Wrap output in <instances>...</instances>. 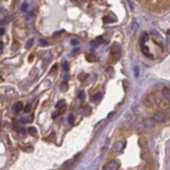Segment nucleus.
<instances>
[{
	"label": "nucleus",
	"instance_id": "nucleus-1",
	"mask_svg": "<svg viewBox=\"0 0 170 170\" xmlns=\"http://www.w3.org/2000/svg\"><path fill=\"white\" fill-rule=\"evenodd\" d=\"M111 52H112L113 56L116 59V60H119L120 56H121V47L118 43H114L111 48Z\"/></svg>",
	"mask_w": 170,
	"mask_h": 170
},
{
	"label": "nucleus",
	"instance_id": "nucleus-2",
	"mask_svg": "<svg viewBox=\"0 0 170 170\" xmlns=\"http://www.w3.org/2000/svg\"><path fill=\"white\" fill-rule=\"evenodd\" d=\"M153 120L156 121V122H159V123H163L166 121V114L164 112H156L154 113V115H153Z\"/></svg>",
	"mask_w": 170,
	"mask_h": 170
},
{
	"label": "nucleus",
	"instance_id": "nucleus-3",
	"mask_svg": "<svg viewBox=\"0 0 170 170\" xmlns=\"http://www.w3.org/2000/svg\"><path fill=\"white\" fill-rule=\"evenodd\" d=\"M159 102H160V100H159L158 97H157L154 94H150V95L145 99V103L148 104V106H153V104H157V103H159Z\"/></svg>",
	"mask_w": 170,
	"mask_h": 170
},
{
	"label": "nucleus",
	"instance_id": "nucleus-4",
	"mask_svg": "<svg viewBox=\"0 0 170 170\" xmlns=\"http://www.w3.org/2000/svg\"><path fill=\"white\" fill-rule=\"evenodd\" d=\"M119 167H120V165L117 161H111L110 163L103 168V170H118Z\"/></svg>",
	"mask_w": 170,
	"mask_h": 170
},
{
	"label": "nucleus",
	"instance_id": "nucleus-5",
	"mask_svg": "<svg viewBox=\"0 0 170 170\" xmlns=\"http://www.w3.org/2000/svg\"><path fill=\"white\" fill-rule=\"evenodd\" d=\"M125 146V143L122 141H118L114 144V146H113V150L115 151V152H120V151H122V149L124 148Z\"/></svg>",
	"mask_w": 170,
	"mask_h": 170
},
{
	"label": "nucleus",
	"instance_id": "nucleus-6",
	"mask_svg": "<svg viewBox=\"0 0 170 170\" xmlns=\"http://www.w3.org/2000/svg\"><path fill=\"white\" fill-rule=\"evenodd\" d=\"M141 158L145 161H151L150 151L147 148H143V150H142V152H141Z\"/></svg>",
	"mask_w": 170,
	"mask_h": 170
},
{
	"label": "nucleus",
	"instance_id": "nucleus-7",
	"mask_svg": "<svg viewBox=\"0 0 170 170\" xmlns=\"http://www.w3.org/2000/svg\"><path fill=\"white\" fill-rule=\"evenodd\" d=\"M147 145H148V142H147L146 138H144V137H141V138H139V146L141 147L142 149H143V148H147Z\"/></svg>",
	"mask_w": 170,
	"mask_h": 170
},
{
	"label": "nucleus",
	"instance_id": "nucleus-8",
	"mask_svg": "<svg viewBox=\"0 0 170 170\" xmlns=\"http://www.w3.org/2000/svg\"><path fill=\"white\" fill-rule=\"evenodd\" d=\"M22 109H23V103H22L21 101L16 102L14 104V107H13V110H14V112H16V113H20L22 111Z\"/></svg>",
	"mask_w": 170,
	"mask_h": 170
},
{
	"label": "nucleus",
	"instance_id": "nucleus-9",
	"mask_svg": "<svg viewBox=\"0 0 170 170\" xmlns=\"http://www.w3.org/2000/svg\"><path fill=\"white\" fill-rule=\"evenodd\" d=\"M162 95L165 99L167 100H170V89L169 88H164L162 90Z\"/></svg>",
	"mask_w": 170,
	"mask_h": 170
},
{
	"label": "nucleus",
	"instance_id": "nucleus-10",
	"mask_svg": "<svg viewBox=\"0 0 170 170\" xmlns=\"http://www.w3.org/2000/svg\"><path fill=\"white\" fill-rule=\"evenodd\" d=\"M154 120L153 119H150V118H147V119L144 120L143 124L145 125V127H152L154 125V122H153Z\"/></svg>",
	"mask_w": 170,
	"mask_h": 170
},
{
	"label": "nucleus",
	"instance_id": "nucleus-11",
	"mask_svg": "<svg viewBox=\"0 0 170 170\" xmlns=\"http://www.w3.org/2000/svg\"><path fill=\"white\" fill-rule=\"evenodd\" d=\"M141 51H142V53H144V54L146 55V56L152 58V56H151V54L149 53V48L147 47V46L144 45V44H143V45H141Z\"/></svg>",
	"mask_w": 170,
	"mask_h": 170
},
{
	"label": "nucleus",
	"instance_id": "nucleus-12",
	"mask_svg": "<svg viewBox=\"0 0 170 170\" xmlns=\"http://www.w3.org/2000/svg\"><path fill=\"white\" fill-rule=\"evenodd\" d=\"M148 39H149L148 34H147V32H143V34H142V36H141V45H143L145 42L148 41Z\"/></svg>",
	"mask_w": 170,
	"mask_h": 170
},
{
	"label": "nucleus",
	"instance_id": "nucleus-13",
	"mask_svg": "<svg viewBox=\"0 0 170 170\" xmlns=\"http://www.w3.org/2000/svg\"><path fill=\"white\" fill-rule=\"evenodd\" d=\"M27 130H28V134L29 135H31V136H37V134H38V130H37V128L36 127H29L28 129H27Z\"/></svg>",
	"mask_w": 170,
	"mask_h": 170
},
{
	"label": "nucleus",
	"instance_id": "nucleus-14",
	"mask_svg": "<svg viewBox=\"0 0 170 170\" xmlns=\"http://www.w3.org/2000/svg\"><path fill=\"white\" fill-rule=\"evenodd\" d=\"M65 104H66V101H65L64 99H62V100H59L58 102H56V104H55V108H56V109L64 108Z\"/></svg>",
	"mask_w": 170,
	"mask_h": 170
},
{
	"label": "nucleus",
	"instance_id": "nucleus-15",
	"mask_svg": "<svg viewBox=\"0 0 170 170\" xmlns=\"http://www.w3.org/2000/svg\"><path fill=\"white\" fill-rule=\"evenodd\" d=\"M88 73H80V74L78 75V79L80 80V82H84V80H86L87 78H88Z\"/></svg>",
	"mask_w": 170,
	"mask_h": 170
},
{
	"label": "nucleus",
	"instance_id": "nucleus-16",
	"mask_svg": "<svg viewBox=\"0 0 170 170\" xmlns=\"http://www.w3.org/2000/svg\"><path fill=\"white\" fill-rule=\"evenodd\" d=\"M101 97H102V93H100V92H98L97 94H95L93 97V101H99L101 99Z\"/></svg>",
	"mask_w": 170,
	"mask_h": 170
},
{
	"label": "nucleus",
	"instance_id": "nucleus-17",
	"mask_svg": "<svg viewBox=\"0 0 170 170\" xmlns=\"http://www.w3.org/2000/svg\"><path fill=\"white\" fill-rule=\"evenodd\" d=\"M145 128H146V127H145V125H144L143 123H141V124L138 125L137 132H138V133H143V132H144V129H145Z\"/></svg>",
	"mask_w": 170,
	"mask_h": 170
},
{
	"label": "nucleus",
	"instance_id": "nucleus-18",
	"mask_svg": "<svg viewBox=\"0 0 170 170\" xmlns=\"http://www.w3.org/2000/svg\"><path fill=\"white\" fill-rule=\"evenodd\" d=\"M75 161V159H72V160H69V161H67V162H65L64 163V165H63V167L64 168H67V167H69L70 165H71L73 162Z\"/></svg>",
	"mask_w": 170,
	"mask_h": 170
},
{
	"label": "nucleus",
	"instance_id": "nucleus-19",
	"mask_svg": "<svg viewBox=\"0 0 170 170\" xmlns=\"http://www.w3.org/2000/svg\"><path fill=\"white\" fill-rule=\"evenodd\" d=\"M87 60L89 62H94V61H96V56L94 54H87Z\"/></svg>",
	"mask_w": 170,
	"mask_h": 170
},
{
	"label": "nucleus",
	"instance_id": "nucleus-20",
	"mask_svg": "<svg viewBox=\"0 0 170 170\" xmlns=\"http://www.w3.org/2000/svg\"><path fill=\"white\" fill-rule=\"evenodd\" d=\"M114 21H115V19H112L110 17H103V22L104 23H113Z\"/></svg>",
	"mask_w": 170,
	"mask_h": 170
},
{
	"label": "nucleus",
	"instance_id": "nucleus-21",
	"mask_svg": "<svg viewBox=\"0 0 170 170\" xmlns=\"http://www.w3.org/2000/svg\"><path fill=\"white\" fill-rule=\"evenodd\" d=\"M78 98L80 99V100H84V99L86 98V93H85V91H80V92H79Z\"/></svg>",
	"mask_w": 170,
	"mask_h": 170
},
{
	"label": "nucleus",
	"instance_id": "nucleus-22",
	"mask_svg": "<svg viewBox=\"0 0 170 170\" xmlns=\"http://www.w3.org/2000/svg\"><path fill=\"white\" fill-rule=\"evenodd\" d=\"M63 69H64V71L68 72L69 71V65H68V63H63Z\"/></svg>",
	"mask_w": 170,
	"mask_h": 170
},
{
	"label": "nucleus",
	"instance_id": "nucleus-23",
	"mask_svg": "<svg viewBox=\"0 0 170 170\" xmlns=\"http://www.w3.org/2000/svg\"><path fill=\"white\" fill-rule=\"evenodd\" d=\"M73 120H74V116L72 115V114H70V115L68 116V122L71 124V123L73 122Z\"/></svg>",
	"mask_w": 170,
	"mask_h": 170
},
{
	"label": "nucleus",
	"instance_id": "nucleus-24",
	"mask_svg": "<svg viewBox=\"0 0 170 170\" xmlns=\"http://www.w3.org/2000/svg\"><path fill=\"white\" fill-rule=\"evenodd\" d=\"M31 111V104H27L26 107H25V109H24V112L25 113H29Z\"/></svg>",
	"mask_w": 170,
	"mask_h": 170
},
{
	"label": "nucleus",
	"instance_id": "nucleus-25",
	"mask_svg": "<svg viewBox=\"0 0 170 170\" xmlns=\"http://www.w3.org/2000/svg\"><path fill=\"white\" fill-rule=\"evenodd\" d=\"M32 43H34V39H30V40L26 43V48H30L31 45H32Z\"/></svg>",
	"mask_w": 170,
	"mask_h": 170
},
{
	"label": "nucleus",
	"instance_id": "nucleus-26",
	"mask_svg": "<svg viewBox=\"0 0 170 170\" xmlns=\"http://www.w3.org/2000/svg\"><path fill=\"white\" fill-rule=\"evenodd\" d=\"M32 119H34V118H32V116H30L29 118H24L22 121H23V122H31V121H32Z\"/></svg>",
	"mask_w": 170,
	"mask_h": 170
},
{
	"label": "nucleus",
	"instance_id": "nucleus-27",
	"mask_svg": "<svg viewBox=\"0 0 170 170\" xmlns=\"http://www.w3.org/2000/svg\"><path fill=\"white\" fill-rule=\"evenodd\" d=\"M135 76L136 77L139 76V67H138V66L135 67Z\"/></svg>",
	"mask_w": 170,
	"mask_h": 170
},
{
	"label": "nucleus",
	"instance_id": "nucleus-28",
	"mask_svg": "<svg viewBox=\"0 0 170 170\" xmlns=\"http://www.w3.org/2000/svg\"><path fill=\"white\" fill-rule=\"evenodd\" d=\"M107 71H108L109 74L112 75V74H113V72H114V68H112V67H108V68H107Z\"/></svg>",
	"mask_w": 170,
	"mask_h": 170
},
{
	"label": "nucleus",
	"instance_id": "nucleus-29",
	"mask_svg": "<svg viewBox=\"0 0 170 170\" xmlns=\"http://www.w3.org/2000/svg\"><path fill=\"white\" fill-rule=\"evenodd\" d=\"M61 88H62L63 91H66V90H67V88H68L67 84H66V83H63L62 86H61Z\"/></svg>",
	"mask_w": 170,
	"mask_h": 170
},
{
	"label": "nucleus",
	"instance_id": "nucleus-30",
	"mask_svg": "<svg viewBox=\"0 0 170 170\" xmlns=\"http://www.w3.org/2000/svg\"><path fill=\"white\" fill-rule=\"evenodd\" d=\"M27 7H28V5H27V3H23L21 6V10L22 11H26L27 10Z\"/></svg>",
	"mask_w": 170,
	"mask_h": 170
},
{
	"label": "nucleus",
	"instance_id": "nucleus-31",
	"mask_svg": "<svg viewBox=\"0 0 170 170\" xmlns=\"http://www.w3.org/2000/svg\"><path fill=\"white\" fill-rule=\"evenodd\" d=\"M60 114H61V112H59V111H58V112H54V113H53V114H52V118L58 117V116L60 115Z\"/></svg>",
	"mask_w": 170,
	"mask_h": 170
},
{
	"label": "nucleus",
	"instance_id": "nucleus-32",
	"mask_svg": "<svg viewBox=\"0 0 170 170\" xmlns=\"http://www.w3.org/2000/svg\"><path fill=\"white\" fill-rule=\"evenodd\" d=\"M98 44H99V43H98L97 41H96V42H94V41H93V42H91V45L93 46V47H97V46H98Z\"/></svg>",
	"mask_w": 170,
	"mask_h": 170
},
{
	"label": "nucleus",
	"instance_id": "nucleus-33",
	"mask_svg": "<svg viewBox=\"0 0 170 170\" xmlns=\"http://www.w3.org/2000/svg\"><path fill=\"white\" fill-rule=\"evenodd\" d=\"M63 32H64V30H60V31H58V32H54V34H53V37H56V36H59V35L63 34Z\"/></svg>",
	"mask_w": 170,
	"mask_h": 170
},
{
	"label": "nucleus",
	"instance_id": "nucleus-34",
	"mask_svg": "<svg viewBox=\"0 0 170 170\" xmlns=\"http://www.w3.org/2000/svg\"><path fill=\"white\" fill-rule=\"evenodd\" d=\"M40 43H41L42 44V45H47V41H44V40H42V39H41V40H40Z\"/></svg>",
	"mask_w": 170,
	"mask_h": 170
},
{
	"label": "nucleus",
	"instance_id": "nucleus-35",
	"mask_svg": "<svg viewBox=\"0 0 170 170\" xmlns=\"http://www.w3.org/2000/svg\"><path fill=\"white\" fill-rule=\"evenodd\" d=\"M96 41L98 42V43H101V42H103V40H102V38H101V37H98V38L96 39Z\"/></svg>",
	"mask_w": 170,
	"mask_h": 170
},
{
	"label": "nucleus",
	"instance_id": "nucleus-36",
	"mask_svg": "<svg viewBox=\"0 0 170 170\" xmlns=\"http://www.w3.org/2000/svg\"><path fill=\"white\" fill-rule=\"evenodd\" d=\"M71 43H72V45H77V44H78V41H77V40H72Z\"/></svg>",
	"mask_w": 170,
	"mask_h": 170
},
{
	"label": "nucleus",
	"instance_id": "nucleus-37",
	"mask_svg": "<svg viewBox=\"0 0 170 170\" xmlns=\"http://www.w3.org/2000/svg\"><path fill=\"white\" fill-rule=\"evenodd\" d=\"M4 32H5L4 28H0V36H2V35H4Z\"/></svg>",
	"mask_w": 170,
	"mask_h": 170
},
{
	"label": "nucleus",
	"instance_id": "nucleus-38",
	"mask_svg": "<svg viewBox=\"0 0 170 170\" xmlns=\"http://www.w3.org/2000/svg\"><path fill=\"white\" fill-rule=\"evenodd\" d=\"M56 68H58V66H56V65H54V66L52 67V69H51V72H53L54 70H56Z\"/></svg>",
	"mask_w": 170,
	"mask_h": 170
},
{
	"label": "nucleus",
	"instance_id": "nucleus-39",
	"mask_svg": "<svg viewBox=\"0 0 170 170\" xmlns=\"http://www.w3.org/2000/svg\"><path fill=\"white\" fill-rule=\"evenodd\" d=\"M167 115H168V117L170 118V109H169V110H168V112H167Z\"/></svg>",
	"mask_w": 170,
	"mask_h": 170
},
{
	"label": "nucleus",
	"instance_id": "nucleus-40",
	"mask_svg": "<svg viewBox=\"0 0 170 170\" xmlns=\"http://www.w3.org/2000/svg\"><path fill=\"white\" fill-rule=\"evenodd\" d=\"M167 34H168V35H170V29H169V30L167 31Z\"/></svg>",
	"mask_w": 170,
	"mask_h": 170
},
{
	"label": "nucleus",
	"instance_id": "nucleus-41",
	"mask_svg": "<svg viewBox=\"0 0 170 170\" xmlns=\"http://www.w3.org/2000/svg\"><path fill=\"white\" fill-rule=\"evenodd\" d=\"M2 52V48H0V53Z\"/></svg>",
	"mask_w": 170,
	"mask_h": 170
},
{
	"label": "nucleus",
	"instance_id": "nucleus-42",
	"mask_svg": "<svg viewBox=\"0 0 170 170\" xmlns=\"http://www.w3.org/2000/svg\"><path fill=\"white\" fill-rule=\"evenodd\" d=\"M0 125H1V122H0Z\"/></svg>",
	"mask_w": 170,
	"mask_h": 170
}]
</instances>
